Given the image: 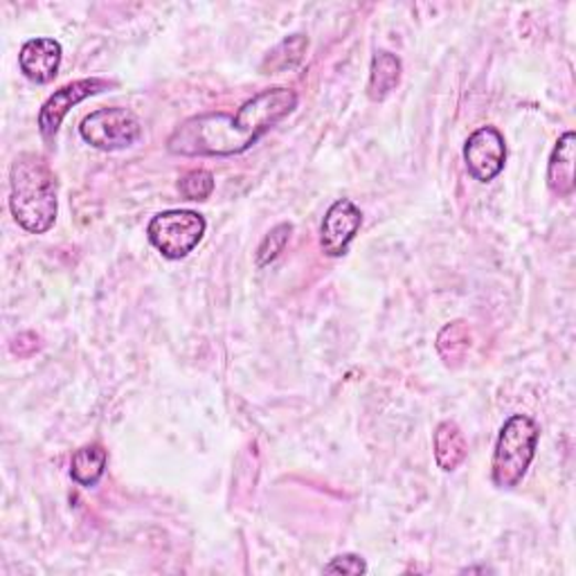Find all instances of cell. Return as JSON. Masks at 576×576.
<instances>
[{"mask_svg":"<svg viewBox=\"0 0 576 576\" xmlns=\"http://www.w3.org/2000/svg\"><path fill=\"white\" fill-rule=\"evenodd\" d=\"M574 142L576 138L572 131L563 134L550 156L547 185L561 199H567L574 192Z\"/></svg>","mask_w":576,"mask_h":576,"instance_id":"30bf717a","label":"cell"},{"mask_svg":"<svg viewBox=\"0 0 576 576\" xmlns=\"http://www.w3.org/2000/svg\"><path fill=\"white\" fill-rule=\"evenodd\" d=\"M465 160L469 174L480 183H491L506 162V142L495 127H480L465 145Z\"/></svg>","mask_w":576,"mask_h":576,"instance_id":"8992f818","label":"cell"},{"mask_svg":"<svg viewBox=\"0 0 576 576\" xmlns=\"http://www.w3.org/2000/svg\"><path fill=\"white\" fill-rule=\"evenodd\" d=\"M469 324L462 320H455L441 329L437 335V350L446 365H455L462 361L469 352Z\"/></svg>","mask_w":576,"mask_h":576,"instance_id":"9a60e30c","label":"cell"},{"mask_svg":"<svg viewBox=\"0 0 576 576\" xmlns=\"http://www.w3.org/2000/svg\"><path fill=\"white\" fill-rule=\"evenodd\" d=\"M106 462H108V455L99 444L82 446L79 450H75L71 459V476L79 487L90 489L102 480L106 471Z\"/></svg>","mask_w":576,"mask_h":576,"instance_id":"4fadbf2b","label":"cell"},{"mask_svg":"<svg viewBox=\"0 0 576 576\" xmlns=\"http://www.w3.org/2000/svg\"><path fill=\"white\" fill-rule=\"evenodd\" d=\"M62 43L54 39H30L19 54L21 73L34 84H50L62 66Z\"/></svg>","mask_w":576,"mask_h":576,"instance_id":"9c48e42d","label":"cell"},{"mask_svg":"<svg viewBox=\"0 0 576 576\" xmlns=\"http://www.w3.org/2000/svg\"><path fill=\"white\" fill-rule=\"evenodd\" d=\"M179 190L188 201H205L214 192V177L205 169H194L179 181Z\"/></svg>","mask_w":576,"mask_h":576,"instance_id":"e0dca14e","label":"cell"},{"mask_svg":"<svg viewBox=\"0 0 576 576\" xmlns=\"http://www.w3.org/2000/svg\"><path fill=\"white\" fill-rule=\"evenodd\" d=\"M538 424L527 415H513L504 422L491 462V478L498 489H515L527 476L538 446Z\"/></svg>","mask_w":576,"mask_h":576,"instance_id":"3957f363","label":"cell"},{"mask_svg":"<svg viewBox=\"0 0 576 576\" xmlns=\"http://www.w3.org/2000/svg\"><path fill=\"white\" fill-rule=\"evenodd\" d=\"M10 210L17 223L32 235H43L54 225L56 210V177L50 164L36 153H21L10 174Z\"/></svg>","mask_w":576,"mask_h":576,"instance_id":"7a4b0ae2","label":"cell"},{"mask_svg":"<svg viewBox=\"0 0 576 576\" xmlns=\"http://www.w3.org/2000/svg\"><path fill=\"white\" fill-rule=\"evenodd\" d=\"M469 444L455 422H441L435 430V459L441 471L450 473L467 459Z\"/></svg>","mask_w":576,"mask_h":576,"instance_id":"8fae6325","label":"cell"},{"mask_svg":"<svg viewBox=\"0 0 576 576\" xmlns=\"http://www.w3.org/2000/svg\"><path fill=\"white\" fill-rule=\"evenodd\" d=\"M298 106L288 88H270L248 99L237 115L205 113L171 134L167 149L179 156H237L248 151Z\"/></svg>","mask_w":576,"mask_h":576,"instance_id":"6da1fadb","label":"cell"},{"mask_svg":"<svg viewBox=\"0 0 576 576\" xmlns=\"http://www.w3.org/2000/svg\"><path fill=\"white\" fill-rule=\"evenodd\" d=\"M110 86H113L110 82L93 77V79H79V82L66 84L54 95H50L39 113V129H41L43 138L56 136V131H60L62 122L66 120V115L71 113L73 106H77L79 102H84L102 90H108Z\"/></svg>","mask_w":576,"mask_h":576,"instance_id":"ba28073f","label":"cell"},{"mask_svg":"<svg viewBox=\"0 0 576 576\" xmlns=\"http://www.w3.org/2000/svg\"><path fill=\"white\" fill-rule=\"evenodd\" d=\"M205 218L194 210H169L149 221L147 237L167 259L188 257L205 235Z\"/></svg>","mask_w":576,"mask_h":576,"instance_id":"277c9868","label":"cell"},{"mask_svg":"<svg viewBox=\"0 0 576 576\" xmlns=\"http://www.w3.org/2000/svg\"><path fill=\"white\" fill-rule=\"evenodd\" d=\"M291 233H294V225L291 223H279L275 225L270 233L262 239L259 248H257V255H255V262L259 268L273 264L286 248L288 239H291Z\"/></svg>","mask_w":576,"mask_h":576,"instance_id":"2e32d148","label":"cell"},{"mask_svg":"<svg viewBox=\"0 0 576 576\" xmlns=\"http://www.w3.org/2000/svg\"><path fill=\"white\" fill-rule=\"evenodd\" d=\"M367 572V563L356 556V554H342L335 556L329 565H324V574H365Z\"/></svg>","mask_w":576,"mask_h":576,"instance_id":"ac0fdd59","label":"cell"},{"mask_svg":"<svg viewBox=\"0 0 576 576\" xmlns=\"http://www.w3.org/2000/svg\"><path fill=\"white\" fill-rule=\"evenodd\" d=\"M401 60L392 52H376L370 68V84L367 95L372 102H383L401 82Z\"/></svg>","mask_w":576,"mask_h":576,"instance_id":"7c38bea8","label":"cell"},{"mask_svg":"<svg viewBox=\"0 0 576 576\" xmlns=\"http://www.w3.org/2000/svg\"><path fill=\"white\" fill-rule=\"evenodd\" d=\"M307 47H309V39L305 34H294V36L284 39L277 47H273L268 52L262 71L266 75H275V73H284V71L296 68L302 62Z\"/></svg>","mask_w":576,"mask_h":576,"instance_id":"5bb4252c","label":"cell"},{"mask_svg":"<svg viewBox=\"0 0 576 576\" xmlns=\"http://www.w3.org/2000/svg\"><path fill=\"white\" fill-rule=\"evenodd\" d=\"M363 225V212L361 207L350 201L340 199L335 201L320 225V246L327 257H342L348 253L350 244L359 235V230Z\"/></svg>","mask_w":576,"mask_h":576,"instance_id":"52a82bcc","label":"cell"},{"mask_svg":"<svg viewBox=\"0 0 576 576\" xmlns=\"http://www.w3.org/2000/svg\"><path fill=\"white\" fill-rule=\"evenodd\" d=\"M82 138L102 151H118L136 145L142 136V125L129 108H99L82 120Z\"/></svg>","mask_w":576,"mask_h":576,"instance_id":"5b68a950","label":"cell"}]
</instances>
